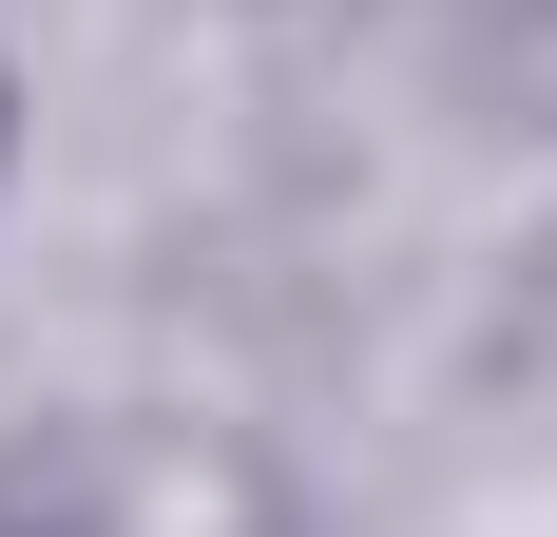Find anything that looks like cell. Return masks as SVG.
Returning <instances> with one entry per match:
<instances>
[{
  "label": "cell",
  "instance_id": "obj_1",
  "mask_svg": "<svg viewBox=\"0 0 557 537\" xmlns=\"http://www.w3.org/2000/svg\"><path fill=\"white\" fill-rule=\"evenodd\" d=\"M0 115H20V97H0Z\"/></svg>",
  "mask_w": 557,
  "mask_h": 537
}]
</instances>
